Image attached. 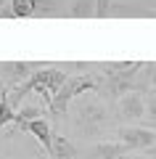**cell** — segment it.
Instances as JSON below:
<instances>
[{"label": "cell", "mask_w": 156, "mask_h": 159, "mask_svg": "<svg viewBox=\"0 0 156 159\" xmlns=\"http://www.w3.org/2000/svg\"><path fill=\"white\" fill-rule=\"evenodd\" d=\"M95 11H98V16H109L111 13V0H95Z\"/></svg>", "instance_id": "17"}, {"label": "cell", "mask_w": 156, "mask_h": 159, "mask_svg": "<svg viewBox=\"0 0 156 159\" xmlns=\"http://www.w3.org/2000/svg\"><path fill=\"white\" fill-rule=\"evenodd\" d=\"M85 93H98V80H95V74H69L66 82L61 85V90L50 101V114L64 117L69 111V103L74 98L85 96Z\"/></svg>", "instance_id": "2"}, {"label": "cell", "mask_w": 156, "mask_h": 159, "mask_svg": "<svg viewBox=\"0 0 156 159\" xmlns=\"http://www.w3.org/2000/svg\"><path fill=\"white\" fill-rule=\"evenodd\" d=\"M40 117H42V109L40 106H34V103L32 106H21L16 111V122H13V125L19 127V133H24V127H27L29 122H34V119H40Z\"/></svg>", "instance_id": "14"}, {"label": "cell", "mask_w": 156, "mask_h": 159, "mask_svg": "<svg viewBox=\"0 0 156 159\" xmlns=\"http://www.w3.org/2000/svg\"><path fill=\"white\" fill-rule=\"evenodd\" d=\"M37 16V0H11L8 11H0V19H32Z\"/></svg>", "instance_id": "9"}, {"label": "cell", "mask_w": 156, "mask_h": 159, "mask_svg": "<svg viewBox=\"0 0 156 159\" xmlns=\"http://www.w3.org/2000/svg\"><path fill=\"white\" fill-rule=\"evenodd\" d=\"M50 159H79V151L66 135L61 133H53V141H50V151H48Z\"/></svg>", "instance_id": "8"}, {"label": "cell", "mask_w": 156, "mask_h": 159, "mask_svg": "<svg viewBox=\"0 0 156 159\" xmlns=\"http://www.w3.org/2000/svg\"><path fill=\"white\" fill-rule=\"evenodd\" d=\"M24 133H32V135L40 141V146L45 148V154L50 151V141H53V127H50V122H48L45 117H40V119H34V122H29V125L24 127Z\"/></svg>", "instance_id": "10"}, {"label": "cell", "mask_w": 156, "mask_h": 159, "mask_svg": "<svg viewBox=\"0 0 156 159\" xmlns=\"http://www.w3.org/2000/svg\"><path fill=\"white\" fill-rule=\"evenodd\" d=\"M34 69H40V66L32 64V61H3L0 64V80H3V85L11 90V88L27 82Z\"/></svg>", "instance_id": "4"}, {"label": "cell", "mask_w": 156, "mask_h": 159, "mask_svg": "<svg viewBox=\"0 0 156 159\" xmlns=\"http://www.w3.org/2000/svg\"><path fill=\"white\" fill-rule=\"evenodd\" d=\"M143 61H103L100 64V72L103 77H119V74H127L132 69H138Z\"/></svg>", "instance_id": "11"}, {"label": "cell", "mask_w": 156, "mask_h": 159, "mask_svg": "<svg viewBox=\"0 0 156 159\" xmlns=\"http://www.w3.org/2000/svg\"><path fill=\"white\" fill-rule=\"evenodd\" d=\"M66 77H69V74L64 72L61 66H45V69H34L29 80L37 82V85H45L50 90V96H56V93L61 90V85L66 82Z\"/></svg>", "instance_id": "6"}, {"label": "cell", "mask_w": 156, "mask_h": 159, "mask_svg": "<svg viewBox=\"0 0 156 159\" xmlns=\"http://www.w3.org/2000/svg\"><path fill=\"white\" fill-rule=\"evenodd\" d=\"M16 122V109L11 106V98H8V88H0V130L6 125Z\"/></svg>", "instance_id": "13"}, {"label": "cell", "mask_w": 156, "mask_h": 159, "mask_svg": "<svg viewBox=\"0 0 156 159\" xmlns=\"http://www.w3.org/2000/svg\"><path fill=\"white\" fill-rule=\"evenodd\" d=\"M117 111L124 122H132V125L143 122L145 119V96L143 93H124L117 103Z\"/></svg>", "instance_id": "5"}, {"label": "cell", "mask_w": 156, "mask_h": 159, "mask_svg": "<svg viewBox=\"0 0 156 159\" xmlns=\"http://www.w3.org/2000/svg\"><path fill=\"white\" fill-rule=\"evenodd\" d=\"M119 143H124L127 148H135V151H148V148L156 146V130L143 125H124L119 127L117 133Z\"/></svg>", "instance_id": "3"}, {"label": "cell", "mask_w": 156, "mask_h": 159, "mask_svg": "<svg viewBox=\"0 0 156 159\" xmlns=\"http://www.w3.org/2000/svg\"><path fill=\"white\" fill-rule=\"evenodd\" d=\"M127 146L119 141H98L87 148V151L79 154V159H122Z\"/></svg>", "instance_id": "7"}, {"label": "cell", "mask_w": 156, "mask_h": 159, "mask_svg": "<svg viewBox=\"0 0 156 159\" xmlns=\"http://www.w3.org/2000/svg\"><path fill=\"white\" fill-rule=\"evenodd\" d=\"M145 119H148L151 130H156V90H145Z\"/></svg>", "instance_id": "15"}, {"label": "cell", "mask_w": 156, "mask_h": 159, "mask_svg": "<svg viewBox=\"0 0 156 159\" xmlns=\"http://www.w3.org/2000/svg\"><path fill=\"white\" fill-rule=\"evenodd\" d=\"M145 154H148L151 159H156V146H154V148H148V151H145Z\"/></svg>", "instance_id": "18"}, {"label": "cell", "mask_w": 156, "mask_h": 159, "mask_svg": "<svg viewBox=\"0 0 156 159\" xmlns=\"http://www.w3.org/2000/svg\"><path fill=\"white\" fill-rule=\"evenodd\" d=\"M61 0H37V16H58Z\"/></svg>", "instance_id": "16"}, {"label": "cell", "mask_w": 156, "mask_h": 159, "mask_svg": "<svg viewBox=\"0 0 156 159\" xmlns=\"http://www.w3.org/2000/svg\"><path fill=\"white\" fill-rule=\"evenodd\" d=\"M69 19H90V16H98L95 11V0H74L66 11Z\"/></svg>", "instance_id": "12"}, {"label": "cell", "mask_w": 156, "mask_h": 159, "mask_svg": "<svg viewBox=\"0 0 156 159\" xmlns=\"http://www.w3.org/2000/svg\"><path fill=\"white\" fill-rule=\"evenodd\" d=\"M6 3H11V0H0V8H3V6H6Z\"/></svg>", "instance_id": "19"}, {"label": "cell", "mask_w": 156, "mask_h": 159, "mask_svg": "<svg viewBox=\"0 0 156 159\" xmlns=\"http://www.w3.org/2000/svg\"><path fill=\"white\" fill-rule=\"evenodd\" d=\"M87 96V93H85ZM77 98V109H74V127H77L82 135L87 138H98L109 130L111 125V117H109V109L103 106L100 101L95 98Z\"/></svg>", "instance_id": "1"}]
</instances>
